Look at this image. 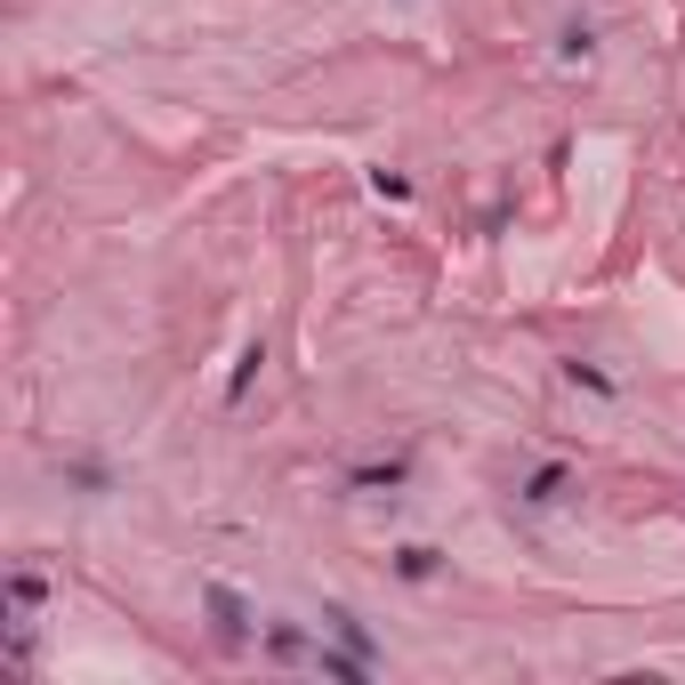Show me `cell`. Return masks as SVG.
Wrapping results in <instances>:
<instances>
[{
    "label": "cell",
    "mask_w": 685,
    "mask_h": 685,
    "mask_svg": "<svg viewBox=\"0 0 685 685\" xmlns=\"http://www.w3.org/2000/svg\"><path fill=\"white\" fill-rule=\"evenodd\" d=\"M211 613H218V629H226V637H243V629H251V613H243V597H234V589H211Z\"/></svg>",
    "instance_id": "obj_1"
},
{
    "label": "cell",
    "mask_w": 685,
    "mask_h": 685,
    "mask_svg": "<svg viewBox=\"0 0 685 685\" xmlns=\"http://www.w3.org/2000/svg\"><path fill=\"white\" fill-rule=\"evenodd\" d=\"M557 492H565V468H540V476H532V492H525V500H557Z\"/></svg>",
    "instance_id": "obj_2"
}]
</instances>
